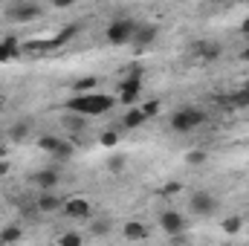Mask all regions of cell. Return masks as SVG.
Instances as JSON below:
<instances>
[{
	"label": "cell",
	"mask_w": 249,
	"mask_h": 246,
	"mask_svg": "<svg viewBox=\"0 0 249 246\" xmlns=\"http://www.w3.org/2000/svg\"><path fill=\"white\" fill-rule=\"evenodd\" d=\"M186 162L188 165H203V162H206V151H191L186 157Z\"/></svg>",
	"instance_id": "25"
},
{
	"label": "cell",
	"mask_w": 249,
	"mask_h": 246,
	"mask_svg": "<svg viewBox=\"0 0 249 246\" xmlns=\"http://www.w3.org/2000/svg\"><path fill=\"white\" fill-rule=\"evenodd\" d=\"M203 122H206V113L200 107H180L171 116V130L174 133H188V130H197Z\"/></svg>",
	"instance_id": "2"
},
{
	"label": "cell",
	"mask_w": 249,
	"mask_h": 246,
	"mask_svg": "<svg viewBox=\"0 0 249 246\" xmlns=\"http://www.w3.org/2000/svg\"><path fill=\"white\" fill-rule=\"evenodd\" d=\"M194 50H197V55H200L203 61H214V58H220V53H223L220 44H197Z\"/></svg>",
	"instance_id": "16"
},
{
	"label": "cell",
	"mask_w": 249,
	"mask_h": 246,
	"mask_svg": "<svg viewBox=\"0 0 249 246\" xmlns=\"http://www.w3.org/2000/svg\"><path fill=\"white\" fill-rule=\"evenodd\" d=\"M188 209H191L197 217H209V214H214L217 200H214L209 191H194V194H191V200H188Z\"/></svg>",
	"instance_id": "6"
},
{
	"label": "cell",
	"mask_w": 249,
	"mask_h": 246,
	"mask_svg": "<svg viewBox=\"0 0 249 246\" xmlns=\"http://www.w3.org/2000/svg\"><path fill=\"white\" fill-rule=\"evenodd\" d=\"M157 35H160V29L154 26V23H145V26H136V35H133V47L136 50H145V47H151L154 41H157Z\"/></svg>",
	"instance_id": "10"
},
{
	"label": "cell",
	"mask_w": 249,
	"mask_h": 246,
	"mask_svg": "<svg viewBox=\"0 0 249 246\" xmlns=\"http://www.w3.org/2000/svg\"><path fill=\"white\" fill-rule=\"evenodd\" d=\"M84 119H87V116H81V113H72V110H70V116L64 119V124H67V127H72V130H84Z\"/></svg>",
	"instance_id": "20"
},
{
	"label": "cell",
	"mask_w": 249,
	"mask_h": 246,
	"mask_svg": "<svg viewBox=\"0 0 249 246\" xmlns=\"http://www.w3.org/2000/svg\"><path fill=\"white\" fill-rule=\"evenodd\" d=\"M160 107H162V105H160L157 99H154V102H145V105H142V110H145V116H148V119H151V116H157V113H160Z\"/></svg>",
	"instance_id": "26"
},
{
	"label": "cell",
	"mask_w": 249,
	"mask_h": 246,
	"mask_svg": "<svg viewBox=\"0 0 249 246\" xmlns=\"http://www.w3.org/2000/svg\"><path fill=\"white\" fill-rule=\"evenodd\" d=\"M0 238H3V244L20 241V229H18V226H9V229H3V232H0Z\"/></svg>",
	"instance_id": "23"
},
{
	"label": "cell",
	"mask_w": 249,
	"mask_h": 246,
	"mask_svg": "<svg viewBox=\"0 0 249 246\" xmlns=\"http://www.w3.org/2000/svg\"><path fill=\"white\" fill-rule=\"evenodd\" d=\"M244 38H247V44H249V35H244Z\"/></svg>",
	"instance_id": "36"
},
{
	"label": "cell",
	"mask_w": 249,
	"mask_h": 246,
	"mask_svg": "<svg viewBox=\"0 0 249 246\" xmlns=\"http://www.w3.org/2000/svg\"><path fill=\"white\" fill-rule=\"evenodd\" d=\"M90 200H84V197H70V200H64V214L67 217H72V220H87L90 217Z\"/></svg>",
	"instance_id": "8"
},
{
	"label": "cell",
	"mask_w": 249,
	"mask_h": 246,
	"mask_svg": "<svg viewBox=\"0 0 249 246\" xmlns=\"http://www.w3.org/2000/svg\"><path fill=\"white\" fill-rule=\"evenodd\" d=\"M99 142H102V148H116V142H119V133H116V130H105V133L99 136Z\"/></svg>",
	"instance_id": "21"
},
{
	"label": "cell",
	"mask_w": 249,
	"mask_h": 246,
	"mask_svg": "<svg viewBox=\"0 0 249 246\" xmlns=\"http://www.w3.org/2000/svg\"><path fill=\"white\" fill-rule=\"evenodd\" d=\"M58 244H64V246H81V235H78V232H67V235L58 238Z\"/></svg>",
	"instance_id": "24"
},
{
	"label": "cell",
	"mask_w": 249,
	"mask_h": 246,
	"mask_svg": "<svg viewBox=\"0 0 249 246\" xmlns=\"http://www.w3.org/2000/svg\"><path fill=\"white\" fill-rule=\"evenodd\" d=\"M3 174H9V162H0V177Z\"/></svg>",
	"instance_id": "32"
},
{
	"label": "cell",
	"mask_w": 249,
	"mask_h": 246,
	"mask_svg": "<svg viewBox=\"0 0 249 246\" xmlns=\"http://www.w3.org/2000/svg\"><path fill=\"white\" fill-rule=\"evenodd\" d=\"M116 105V99L113 96H107V93H75L70 102H67V110H72V113H81V116H102V113H107L110 107Z\"/></svg>",
	"instance_id": "1"
},
{
	"label": "cell",
	"mask_w": 249,
	"mask_h": 246,
	"mask_svg": "<svg viewBox=\"0 0 249 246\" xmlns=\"http://www.w3.org/2000/svg\"><path fill=\"white\" fill-rule=\"evenodd\" d=\"M160 226H162L165 235H180V232H186V217L180 211H162L160 214Z\"/></svg>",
	"instance_id": "9"
},
{
	"label": "cell",
	"mask_w": 249,
	"mask_h": 246,
	"mask_svg": "<svg viewBox=\"0 0 249 246\" xmlns=\"http://www.w3.org/2000/svg\"><path fill=\"white\" fill-rule=\"evenodd\" d=\"M241 35H249V18L241 23Z\"/></svg>",
	"instance_id": "31"
},
{
	"label": "cell",
	"mask_w": 249,
	"mask_h": 246,
	"mask_svg": "<svg viewBox=\"0 0 249 246\" xmlns=\"http://www.w3.org/2000/svg\"><path fill=\"white\" fill-rule=\"evenodd\" d=\"M38 145H41L47 154H53V157H61V159L72 157V142H67L61 136H41Z\"/></svg>",
	"instance_id": "7"
},
{
	"label": "cell",
	"mask_w": 249,
	"mask_h": 246,
	"mask_svg": "<svg viewBox=\"0 0 249 246\" xmlns=\"http://www.w3.org/2000/svg\"><path fill=\"white\" fill-rule=\"evenodd\" d=\"M75 32H78L75 26H67V29H64L61 35H58V38H53V41H50V47H61V44H67V41H70V38H72Z\"/></svg>",
	"instance_id": "22"
},
{
	"label": "cell",
	"mask_w": 249,
	"mask_h": 246,
	"mask_svg": "<svg viewBox=\"0 0 249 246\" xmlns=\"http://www.w3.org/2000/svg\"><path fill=\"white\" fill-rule=\"evenodd\" d=\"M41 15H44V9H41L38 3H32V0L12 3V6H9V12H6V18H9L12 23H29V20L41 18Z\"/></svg>",
	"instance_id": "5"
},
{
	"label": "cell",
	"mask_w": 249,
	"mask_h": 246,
	"mask_svg": "<svg viewBox=\"0 0 249 246\" xmlns=\"http://www.w3.org/2000/svg\"><path fill=\"white\" fill-rule=\"evenodd\" d=\"M78 0H53V6L55 9H70V6H75Z\"/></svg>",
	"instance_id": "29"
},
{
	"label": "cell",
	"mask_w": 249,
	"mask_h": 246,
	"mask_svg": "<svg viewBox=\"0 0 249 246\" xmlns=\"http://www.w3.org/2000/svg\"><path fill=\"white\" fill-rule=\"evenodd\" d=\"M139 93H142V67H130V72L124 75L122 84H119V102L124 107H130L139 99Z\"/></svg>",
	"instance_id": "3"
},
{
	"label": "cell",
	"mask_w": 249,
	"mask_h": 246,
	"mask_svg": "<svg viewBox=\"0 0 249 246\" xmlns=\"http://www.w3.org/2000/svg\"><path fill=\"white\" fill-rule=\"evenodd\" d=\"M241 226H244V220H241L238 214L223 220V232H226V235H238V232H241Z\"/></svg>",
	"instance_id": "17"
},
{
	"label": "cell",
	"mask_w": 249,
	"mask_h": 246,
	"mask_svg": "<svg viewBox=\"0 0 249 246\" xmlns=\"http://www.w3.org/2000/svg\"><path fill=\"white\" fill-rule=\"evenodd\" d=\"M26 127H29V122H20V124H15V130H12V136H15V139H20V136L26 133Z\"/></svg>",
	"instance_id": "27"
},
{
	"label": "cell",
	"mask_w": 249,
	"mask_h": 246,
	"mask_svg": "<svg viewBox=\"0 0 249 246\" xmlns=\"http://www.w3.org/2000/svg\"><path fill=\"white\" fill-rule=\"evenodd\" d=\"M93 232L96 235H107L110 232V223H93Z\"/></svg>",
	"instance_id": "28"
},
{
	"label": "cell",
	"mask_w": 249,
	"mask_h": 246,
	"mask_svg": "<svg viewBox=\"0 0 249 246\" xmlns=\"http://www.w3.org/2000/svg\"><path fill=\"white\" fill-rule=\"evenodd\" d=\"M35 206H38V211H58V209H64V200L55 194V188H44V194L35 200Z\"/></svg>",
	"instance_id": "11"
},
{
	"label": "cell",
	"mask_w": 249,
	"mask_h": 246,
	"mask_svg": "<svg viewBox=\"0 0 249 246\" xmlns=\"http://www.w3.org/2000/svg\"><path fill=\"white\" fill-rule=\"evenodd\" d=\"M241 61H249V47L244 50V53H241Z\"/></svg>",
	"instance_id": "34"
},
{
	"label": "cell",
	"mask_w": 249,
	"mask_h": 246,
	"mask_svg": "<svg viewBox=\"0 0 249 246\" xmlns=\"http://www.w3.org/2000/svg\"><path fill=\"white\" fill-rule=\"evenodd\" d=\"M133 35H136V23H133L130 18H116V20L107 26V32H105V38H107L113 47H124V44H130Z\"/></svg>",
	"instance_id": "4"
},
{
	"label": "cell",
	"mask_w": 249,
	"mask_h": 246,
	"mask_svg": "<svg viewBox=\"0 0 249 246\" xmlns=\"http://www.w3.org/2000/svg\"><path fill=\"white\" fill-rule=\"evenodd\" d=\"M20 58V47H18V38H3L0 41V64H9Z\"/></svg>",
	"instance_id": "13"
},
{
	"label": "cell",
	"mask_w": 249,
	"mask_h": 246,
	"mask_svg": "<svg viewBox=\"0 0 249 246\" xmlns=\"http://www.w3.org/2000/svg\"><path fill=\"white\" fill-rule=\"evenodd\" d=\"M241 93H244V96L249 99V81H244V84H241Z\"/></svg>",
	"instance_id": "33"
},
{
	"label": "cell",
	"mask_w": 249,
	"mask_h": 246,
	"mask_svg": "<svg viewBox=\"0 0 249 246\" xmlns=\"http://www.w3.org/2000/svg\"><path fill=\"white\" fill-rule=\"evenodd\" d=\"M12 3H23V0H12Z\"/></svg>",
	"instance_id": "35"
},
{
	"label": "cell",
	"mask_w": 249,
	"mask_h": 246,
	"mask_svg": "<svg viewBox=\"0 0 249 246\" xmlns=\"http://www.w3.org/2000/svg\"><path fill=\"white\" fill-rule=\"evenodd\" d=\"M58 180H61V177H58L55 168H41L38 174H32V183L38 185V188H55Z\"/></svg>",
	"instance_id": "12"
},
{
	"label": "cell",
	"mask_w": 249,
	"mask_h": 246,
	"mask_svg": "<svg viewBox=\"0 0 249 246\" xmlns=\"http://www.w3.org/2000/svg\"><path fill=\"white\" fill-rule=\"evenodd\" d=\"M177 191H180V185H177V183H168V185H165V194H177Z\"/></svg>",
	"instance_id": "30"
},
{
	"label": "cell",
	"mask_w": 249,
	"mask_h": 246,
	"mask_svg": "<svg viewBox=\"0 0 249 246\" xmlns=\"http://www.w3.org/2000/svg\"><path fill=\"white\" fill-rule=\"evenodd\" d=\"M122 235H124V241H145L148 238V226L145 223H124Z\"/></svg>",
	"instance_id": "15"
},
{
	"label": "cell",
	"mask_w": 249,
	"mask_h": 246,
	"mask_svg": "<svg viewBox=\"0 0 249 246\" xmlns=\"http://www.w3.org/2000/svg\"><path fill=\"white\" fill-rule=\"evenodd\" d=\"M145 122H148L145 110H142V107H130V110L124 113V119H122V127L124 130H136L139 124H145Z\"/></svg>",
	"instance_id": "14"
},
{
	"label": "cell",
	"mask_w": 249,
	"mask_h": 246,
	"mask_svg": "<svg viewBox=\"0 0 249 246\" xmlns=\"http://www.w3.org/2000/svg\"><path fill=\"white\" fill-rule=\"evenodd\" d=\"M93 87H96V78H93V75H87V78H78V81L72 84V90H75V93H90Z\"/></svg>",
	"instance_id": "18"
},
{
	"label": "cell",
	"mask_w": 249,
	"mask_h": 246,
	"mask_svg": "<svg viewBox=\"0 0 249 246\" xmlns=\"http://www.w3.org/2000/svg\"><path fill=\"white\" fill-rule=\"evenodd\" d=\"M107 168H110V174H122L124 171V154H113L107 159Z\"/></svg>",
	"instance_id": "19"
},
{
	"label": "cell",
	"mask_w": 249,
	"mask_h": 246,
	"mask_svg": "<svg viewBox=\"0 0 249 246\" xmlns=\"http://www.w3.org/2000/svg\"><path fill=\"white\" fill-rule=\"evenodd\" d=\"M0 244H3V238H0Z\"/></svg>",
	"instance_id": "37"
}]
</instances>
